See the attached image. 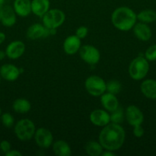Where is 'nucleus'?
<instances>
[{"label": "nucleus", "instance_id": "obj_38", "mask_svg": "<svg viewBox=\"0 0 156 156\" xmlns=\"http://www.w3.org/2000/svg\"><path fill=\"white\" fill-rule=\"evenodd\" d=\"M1 115H2V110L1 108H0V117H1Z\"/></svg>", "mask_w": 156, "mask_h": 156}, {"label": "nucleus", "instance_id": "obj_13", "mask_svg": "<svg viewBox=\"0 0 156 156\" xmlns=\"http://www.w3.org/2000/svg\"><path fill=\"white\" fill-rule=\"evenodd\" d=\"M20 69L13 64H4L0 67V76L5 80L9 82L15 81L19 77Z\"/></svg>", "mask_w": 156, "mask_h": 156}, {"label": "nucleus", "instance_id": "obj_22", "mask_svg": "<svg viewBox=\"0 0 156 156\" xmlns=\"http://www.w3.org/2000/svg\"><path fill=\"white\" fill-rule=\"evenodd\" d=\"M102 146L99 142L89 141L85 145V151L90 156H99L102 153Z\"/></svg>", "mask_w": 156, "mask_h": 156}, {"label": "nucleus", "instance_id": "obj_31", "mask_svg": "<svg viewBox=\"0 0 156 156\" xmlns=\"http://www.w3.org/2000/svg\"><path fill=\"white\" fill-rule=\"evenodd\" d=\"M0 149L3 153H7L11 150V143L7 140H3L0 143Z\"/></svg>", "mask_w": 156, "mask_h": 156}, {"label": "nucleus", "instance_id": "obj_34", "mask_svg": "<svg viewBox=\"0 0 156 156\" xmlns=\"http://www.w3.org/2000/svg\"><path fill=\"white\" fill-rule=\"evenodd\" d=\"M6 34H5V33L0 31V44H2L5 41H6Z\"/></svg>", "mask_w": 156, "mask_h": 156}, {"label": "nucleus", "instance_id": "obj_37", "mask_svg": "<svg viewBox=\"0 0 156 156\" xmlns=\"http://www.w3.org/2000/svg\"><path fill=\"white\" fill-rule=\"evenodd\" d=\"M5 0H0V6H2V5L4 4Z\"/></svg>", "mask_w": 156, "mask_h": 156}, {"label": "nucleus", "instance_id": "obj_3", "mask_svg": "<svg viewBox=\"0 0 156 156\" xmlns=\"http://www.w3.org/2000/svg\"><path fill=\"white\" fill-rule=\"evenodd\" d=\"M149 71L148 61L145 56H139L135 58L128 67V73L130 77L136 81L142 80L148 74Z\"/></svg>", "mask_w": 156, "mask_h": 156}, {"label": "nucleus", "instance_id": "obj_28", "mask_svg": "<svg viewBox=\"0 0 156 156\" xmlns=\"http://www.w3.org/2000/svg\"><path fill=\"white\" fill-rule=\"evenodd\" d=\"M145 57L148 61H155L156 60V44L150 46L145 53Z\"/></svg>", "mask_w": 156, "mask_h": 156}, {"label": "nucleus", "instance_id": "obj_33", "mask_svg": "<svg viewBox=\"0 0 156 156\" xmlns=\"http://www.w3.org/2000/svg\"><path fill=\"white\" fill-rule=\"evenodd\" d=\"M102 156H115L116 154L114 152H113V151H110V150H106V152H102Z\"/></svg>", "mask_w": 156, "mask_h": 156}, {"label": "nucleus", "instance_id": "obj_27", "mask_svg": "<svg viewBox=\"0 0 156 156\" xmlns=\"http://www.w3.org/2000/svg\"><path fill=\"white\" fill-rule=\"evenodd\" d=\"M1 121L3 126L6 128H11L14 125L15 119L9 113H4L1 115Z\"/></svg>", "mask_w": 156, "mask_h": 156}, {"label": "nucleus", "instance_id": "obj_10", "mask_svg": "<svg viewBox=\"0 0 156 156\" xmlns=\"http://www.w3.org/2000/svg\"><path fill=\"white\" fill-rule=\"evenodd\" d=\"M49 36H50L49 28H47L44 24H34L31 25L26 31L27 38L32 41L40 38H45Z\"/></svg>", "mask_w": 156, "mask_h": 156}, {"label": "nucleus", "instance_id": "obj_6", "mask_svg": "<svg viewBox=\"0 0 156 156\" xmlns=\"http://www.w3.org/2000/svg\"><path fill=\"white\" fill-rule=\"evenodd\" d=\"M85 88L93 97H99L106 91V82L98 76H90L86 79Z\"/></svg>", "mask_w": 156, "mask_h": 156}, {"label": "nucleus", "instance_id": "obj_8", "mask_svg": "<svg viewBox=\"0 0 156 156\" xmlns=\"http://www.w3.org/2000/svg\"><path fill=\"white\" fill-rule=\"evenodd\" d=\"M35 140L36 144L42 149L49 148L53 144V135L49 129L39 128L35 131Z\"/></svg>", "mask_w": 156, "mask_h": 156}, {"label": "nucleus", "instance_id": "obj_32", "mask_svg": "<svg viewBox=\"0 0 156 156\" xmlns=\"http://www.w3.org/2000/svg\"><path fill=\"white\" fill-rule=\"evenodd\" d=\"M5 155L6 156H21L22 154L18 150H12V149H11L9 152H8L7 153H6Z\"/></svg>", "mask_w": 156, "mask_h": 156}, {"label": "nucleus", "instance_id": "obj_7", "mask_svg": "<svg viewBox=\"0 0 156 156\" xmlns=\"http://www.w3.org/2000/svg\"><path fill=\"white\" fill-rule=\"evenodd\" d=\"M79 54L82 60L90 66L96 65L100 59V53L94 46H81L79 50Z\"/></svg>", "mask_w": 156, "mask_h": 156}, {"label": "nucleus", "instance_id": "obj_20", "mask_svg": "<svg viewBox=\"0 0 156 156\" xmlns=\"http://www.w3.org/2000/svg\"><path fill=\"white\" fill-rule=\"evenodd\" d=\"M50 9L49 0H32V12L35 15L42 18L44 14Z\"/></svg>", "mask_w": 156, "mask_h": 156}, {"label": "nucleus", "instance_id": "obj_30", "mask_svg": "<svg viewBox=\"0 0 156 156\" xmlns=\"http://www.w3.org/2000/svg\"><path fill=\"white\" fill-rule=\"evenodd\" d=\"M144 133H145V130L142 125H137V126H133V134L136 137L141 138L142 136H143Z\"/></svg>", "mask_w": 156, "mask_h": 156}, {"label": "nucleus", "instance_id": "obj_19", "mask_svg": "<svg viewBox=\"0 0 156 156\" xmlns=\"http://www.w3.org/2000/svg\"><path fill=\"white\" fill-rule=\"evenodd\" d=\"M142 93L147 98L156 100V80L146 79L140 85Z\"/></svg>", "mask_w": 156, "mask_h": 156}, {"label": "nucleus", "instance_id": "obj_23", "mask_svg": "<svg viewBox=\"0 0 156 156\" xmlns=\"http://www.w3.org/2000/svg\"><path fill=\"white\" fill-rule=\"evenodd\" d=\"M12 108L15 112L18 114H25L31 110V104L27 99L18 98L13 102Z\"/></svg>", "mask_w": 156, "mask_h": 156}, {"label": "nucleus", "instance_id": "obj_17", "mask_svg": "<svg viewBox=\"0 0 156 156\" xmlns=\"http://www.w3.org/2000/svg\"><path fill=\"white\" fill-rule=\"evenodd\" d=\"M5 27H12L16 22V13L12 7L6 5L2 7L1 21Z\"/></svg>", "mask_w": 156, "mask_h": 156}, {"label": "nucleus", "instance_id": "obj_39", "mask_svg": "<svg viewBox=\"0 0 156 156\" xmlns=\"http://www.w3.org/2000/svg\"><path fill=\"white\" fill-rule=\"evenodd\" d=\"M0 83H1V76H0Z\"/></svg>", "mask_w": 156, "mask_h": 156}, {"label": "nucleus", "instance_id": "obj_29", "mask_svg": "<svg viewBox=\"0 0 156 156\" xmlns=\"http://www.w3.org/2000/svg\"><path fill=\"white\" fill-rule=\"evenodd\" d=\"M88 28L85 26H80V27H78L76 30L75 32V35H76L77 37H79L80 39H84L88 34Z\"/></svg>", "mask_w": 156, "mask_h": 156}, {"label": "nucleus", "instance_id": "obj_2", "mask_svg": "<svg viewBox=\"0 0 156 156\" xmlns=\"http://www.w3.org/2000/svg\"><path fill=\"white\" fill-rule=\"evenodd\" d=\"M111 21L116 29L122 31H128L133 28L137 21V15L128 7L122 6L113 11Z\"/></svg>", "mask_w": 156, "mask_h": 156}, {"label": "nucleus", "instance_id": "obj_16", "mask_svg": "<svg viewBox=\"0 0 156 156\" xmlns=\"http://www.w3.org/2000/svg\"><path fill=\"white\" fill-rule=\"evenodd\" d=\"M101 105H102L106 111L109 112H113L119 107V101L116 94L111 93H104L100 96Z\"/></svg>", "mask_w": 156, "mask_h": 156}, {"label": "nucleus", "instance_id": "obj_14", "mask_svg": "<svg viewBox=\"0 0 156 156\" xmlns=\"http://www.w3.org/2000/svg\"><path fill=\"white\" fill-rule=\"evenodd\" d=\"M81 47V41L76 35L69 36L64 40L63 44L64 51L68 55H74L79 52Z\"/></svg>", "mask_w": 156, "mask_h": 156}, {"label": "nucleus", "instance_id": "obj_4", "mask_svg": "<svg viewBox=\"0 0 156 156\" xmlns=\"http://www.w3.org/2000/svg\"><path fill=\"white\" fill-rule=\"evenodd\" d=\"M35 125L29 119H21L15 126V133L21 141H28L33 138L35 133Z\"/></svg>", "mask_w": 156, "mask_h": 156}, {"label": "nucleus", "instance_id": "obj_5", "mask_svg": "<svg viewBox=\"0 0 156 156\" xmlns=\"http://www.w3.org/2000/svg\"><path fill=\"white\" fill-rule=\"evenodd\" d=\"M65 18V14L63 11L58 9H49L42 17V22L47 28L57 29L64 24Z\"/></svg>", "mask_w": 156, "mask_h": 156}, {"label": "nucleus", "instance_id": "obj_9", "mask_svg": "<svg viewBox=\"0 0 156 156\" xmlns=\"http://www.w3.org/2000/svg\"><path fill=\"white\" fill-rule=\"evenodd\" d=\"M125 118L128 124L135 126L142 125L144 122V114L136 105H129L125 110Z\"/></svg>", "mask_w": 156, "mask_h": 156}, {"label": "nucleus", "instance_id": "obj_21", "mask_svg": "<svg viewBox=\"0 0 156 156\" xmlns=\"http://www.w3.org/2000/svg\"><path fill=\"white\" fill-rule=\"evenodd\" d=\"M53 152L58 156H70L72 153L70 146L64 140H58L54 143Z\"/></svg>", "mask_w": 156, "mask_h": 156}, {"label": "nucleus", "instance_id": "obj_18", "mask_svg": "<svg viewBox=\"0 0 156 156\" xmlns=\"http://www.w3.org/2000/svg\"><path fill=\"white\" fill-rule=\"evenodd\" d=\"M13 9L16 15L20 17H27L32 12L31 0H15Z\"/></svg>", "mask_w": 156, "mask_h": 156}, {"label": "nucleus", "instance_id": "obj_26", "mask_svg": "<svg viewBox=\"0 0 156 156\" xmlns=\"http://www.w3.org/2000/svg\"><path fill=\"white\" fill-rule=\"evenodd\" d=\"M110 115V122L113 123H117L120 124L123 122L124 120V112L123 110L121 108H118L117 109L115 110L114 111L111 112Z\"/></svg>", "mask_w": 156, "mask_h": 156}, {"label": "nucleus", "instance_id": "obj_1", "mask_svg": "<svg viewBox=\"0 0 156 156\" xmlns=\"http://www.w3.org/2000/svg\"><path fill=\"white\" fill-rule=\"evenodd\" d=\"M125 133L120 124L110 123L103 126L99 135V142L106 150L114 151L120 149L125 142Z\"/></svg>", "mask_w": 156, "mask_h": 156}, {"label": "nucleus", "instance_id": "obj_36", "mask_svg": "<svg viewBox=\"0 0 156 156\" xmlns=\"http://www.w3.org/2000/svg\"><path fill=\"white\" fill-rule=\"evenodd\" d=\"M2 7L0 6V21H1V17H2Z\"/></svg>", "mask_w": 156, "mask_h": 156}, {"label": "nucleus", "instance_id": "obj_25", "mask_svg": "<svg viewBox=\"0 0 156 156\" xmlns=\"http://www.w3.org/2000/svg\"><path fill=\"white\" fill-rule=\"evenodd\" d=\"M122 90V85L118 80H110L106 82V91L113 94H117Z\"/></svg>", "mask_w": 156, "mask_h": 156}, {"label": "nucleus", "instance_id": "obj_15", "mask_svg": "<svg viewBox=\"0 0 156 156\" xmlns=\"http://www.w3.org/2000/svg\"><path fill=\"white\" fill-rule=\"evenodd\" d=\"M133 33L135 36L142 41H148L151 39V30L149 26L143 22L136 23L133 27Z\"/></svg>", "mask_w": 156, "mask_h": 156}, {"label": "nucleus", "instance_id": "obj_11", "mask_svg": "<svg viewBox=\"0 0 156 156\" xmlns=\"http://www.w3.org/2000/svg\"><path fill=\"white\" fill-rule=\"evenodd\" d=\"M25 51V45L21 41L11 42L6 49V54L9 59H17L21 57Z\"/></svg>", "mask_w": 156, "mask_h": 156}, {"label": "nucleus", "instance_id": "obj_35", "mask_svg": "<svg viewBox=\"0 0 156 156\" xmlns=\"http://www.w3.org/2000/svg\"><path fill=\"white\" fill-rule=\"evenodd\" d=\"M6 56V51H3V50H0V61L2 60L5 58V56Z\"/></svg>", "mask_w": 156, "mask_h": 156}, {"label": "nucleus", "instance_id": "obj_12", "mask_svg": "<svg viewBox=\"0 0 156 156\" xmlns=\"http://www.w3.org/2000/svg\"><path fill=\"white\" fill-rule=\"evenodd\" d=\"M90 120L95 126L103 127L110 123V115L104 110L96 109L90 114Z\"/></svg>", "mask_w": 156, "mask_h": 156}, {"label": "nucleus", "instance_id": "obj_24", "mask_svg": "<svg viewBox=\"0 0 156 156\" xmlns=\"http://www.w3.org/2000/svg\"><path fill=\"white\" fill-rule=\"evenodd\" d=\"M137 20L140 22L149 24L156 21V12L151 9H145L137 15Z\"/></svg>", "mask_w": 156, "mask_h": 156}]
</instances>
